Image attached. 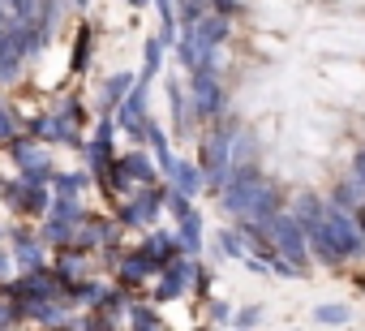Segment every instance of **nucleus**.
I'll return each mask as SVG.
<instances>
[{
  "mask_svg": "<svg viewBox=\"0 0 365 331\" xmlns=\"http://www.w3.org/2000/svg\"><path fill=\"white\" fill-rule=\"evenodd\" d=\"M322 228H327L331 245L339 250V258H352V254L365 250V233H361V224L352 220V211H344V207L331 203V207L322 211Z\"/></svg>",
  "mask_w": 365,
  "mask_h": 331,
  "instance_id": "f257e3e1",
  "label": "nucleus"
},
{
  "mask_svg": "<svg viewBox=\"0 0 365 331\" xmlns=\"http://www.w3.org/2000/svg\"><path fill=\"white\" fill-rule=\"evenodd\" d=\"M271 241H275V250L292 263V267H305V254H309V241H305V228L297 224V215H275L271 220Z\"/></svg>",
  "mask_w": 365,
  "mask_h": 331,
  "instance_id": "f03ea898",
  "label": "nucleus"
},
{
  "mask_svg": "<svg viewBox=\"0 0 365 331\" xmlns=\"http://www.w3.org/2000/svg\"><path fill=\"white\" fill-rule=\"evenodd\" d=\"M228 155H232V133H211V142L202 146V181L211 190H224L228 181Z\"/></svg>",
  "mask_w": 365,
  "mask_h": 331,
  "instance_id": "7ed1b4c3",
  "label": "nucleus"
},
{
  "mask_svg": "<svg viewBox=\"0 0 365 331\" xmlns=\"http://www.w3.org/2000/svg\"><path fill=\"white\" fill-rule=\"evenodd\" d=\"M0 194H5L18 211H26V215H43L48 211V194H43V181H26V177H18V181H5L0 185Z\"/></svg>",
  "mask_w": 365,
  "mask_h": 331,
  "instance_id": "20e7f679",
  "label": "nucleus"
},
{
  "mask_svg": "<svg viewBox=\"0 0 365 331\" xmlns=\"http://www.w3.org/2000/svg\"><path fill=\"white\" fill-rule=\"evenodd\" d=\"M194 271H198V267H194L190 258H180V254L168 258V263H163V284L155 288V297H159V301H172V297H180V292H190Z\"/></svg>",
  "mask_w": 365,
  "mask_h": 331,
  "instance_id": "39448f33",
  "label": "nucleus"
},
{
  "mask_svg": "<svg viewBox=\"0 0 365 331\" xmlns=\"http://www.w3.org/2000/svg\"><path fill=\"white\" fill-rule=\"evenodd\" d=\"M9 151H14V159H18V168H22V177H26V181H48V177H52V159H48L35 142L14 138V142H9Z\"/></svg>",
  "mask_w": 365,
  "mask_h": 331,
  "instance_id": "423d86ee",
  "label": "nucleus"
},
{
  "mask_svg": "<svg viewBox=\"0 0 365 331\" xmlns=\"http://www.w3.org/2000/svg\"><path fill=\"white\" fill-rule=\"evenodd\" d=\"M220 108H224L220 82L211 78V69H194V116L211 121V116H220Z\"/></svg>",
  "mask_w": 365,
  "mask_h": 331,
  "instance_id": "0eeeda50",
  "label": "nucleus"
},
{
  "mask_svg": "<svg viewBox=\"0 0 365 331\" xmlns=\"http://www.w3.org/2000/svg\"><path fill=\"white\" fill-rule=\"evenodd\" d=\"M116 108H120V125H125V129L146 133V78H142V82H133Z\"/></svg>",
  "mask_w": 365,
  "mask_h": 331,
  "instance_id": "6e6552de",
  "label": "nucleus"
},
{
  "mask_svg": "<svg viewBox=\"0 0 365 331\" xmlns=\"http://www.w3.org/2000/svg\"><path fill=\"white\" fill-rule=\"evenodd\" d=\"M22 56H26V48H22V26H0V82H9L14 73H18V65H22Z\"/></svg>",
  "mask_w": 365,
  "mask_h": 331,
  "instance_id": "1a4fd4ad",
  "label": "nucleus"
},
{
  "mask_svg": "<svg viewBox=\"0 0 365 331\" xmlns=\"http://www.w3.org/2000/svg\"><path fill=\"white\" fill-rule=\"evenodd\" d=\"M159 203H163V194H159V190H146L142 198H133V203L120 211V224H150V220L159 215Z\"/></svg>",
  "mask_w": 365,
  "mask_h": 331,
  "instance_id": "9d476101",
  "label": "nucleus"
},
{
  "mask_svg": "<svg viewBox=\"0 0 365 331\" xmlns=\"http://www.w3.org/2000/svg\"><path fill=\"white\" fill-rule=\"evenodd\" d=\"M69 241L73 245H99V241H108V224L103 220H86V215H78L73 220V228H69Z\"/></svg>",
  "mask_w": 365,
  "mask_h": 331,
  "instance_id": "9b49d317",
  "label": "nucleus"
},
{
  "mask_svg": "<svg viewBox=\"0 0 365 331\" xmlns=\"http://www.w3.org/2000/svg\"><path fill=\"white\" fill-rule=\"evenodd\" d=\"M335 207H344V211H365V181L356 177V173H348V181H339V190H335Z\"/></svg>",
  "mask_w": 365,
  "mask_h": 331,
  "instance_id": "f8f14e48",
  "label": "nucleus"
},
{
  "mask_svg": "<svg viewBox=\"0 0 365 331\" xmlns=\"http://www.w3.org/2000/svg\"><path fill=\"white\" fill-rule=\"evenodd\" d=\"M142 254H146L155 267H163L168 258H176V254H180V245H176V237H168V233H150V237L142 241Z\"/></svg>",
  "mask_w": 365,
  "mask_h": 331,
  "instance_id": "ddd939ff",
  "label": "nucleus"
},
{
  "mask_svg": "<svg viewBox=\"0 0 365 331\" xmlns=\"http://www.w3.org/2000/svg\"><path fill=\"white\" fill-rule=\"evenodd\" d=\"M120 168H125V177H129V181H142V185H150V181H155V163H150L142 151L125 155V159H120Z\"/></svg>",
  "mask_w": 365,
  "mask_h": 331,
  "instance_id": "4468645a",
  "label": "nucleus"
},
{
  "mask_svg": "<svg viewBox=\"0 0 365 331\" xmlns=\"http://www.w3.org/2000/svg\"><path fill=\"white\" fill-rule=\"evenodd\" d=\"M168 173H172V181H176V190H180V194H198V190L207 185V181H202V173L194 168V163H172Z\"/></svg>",
  "mask_w": 365,
  "mask_h": 331,
  "instance_id": "2eb2a0df",
  "label": "nucleus"
},
{
  "mask_svg": "<svg viewBox=\"0 0 365 331\" xmlns=\"http://www.w3.org/2000/svg\"><path fill=\"white\" fill-rule=\"evenodd\" d=\"M202 245V220L190 211V215H180V254H198Z\"/></svg>",
  "mask_w": 365,
  "mask_h": 331,
  "instance_id": "dca6fc26",
  "label": "nucleus"
},
{
  "mask_svg": "<svg viewBox=\"0 0 365 331\" xmlns=\"http://www.w3.org/2000/svg\"><path fill=\"white\" fill-rule=\"evenodd\" d=\"M150 271H155V263L146 254H133L120 263V284H142V280H150Z\"/></svg>",
  "mask_w": 365,
  "mask_h": 331,
  "instance_id": "f3484780",
  "label": "nucleus"
},
{
  "mask_svg": "<svg viewBox=\"0 0 365 331\" xmlns=\"http://www.w3.org/2000/svg\"><path fill=\"white\" fill-rule=\"evenodd\" d=\"M95 181H99V185H103L108 194H120V190L129 185L125 168H120V163H112V159H108V163H99V168H95Z\"/></svg>",
  "mask_w": 365,
  "mask_h": 331,
  "instance_id": "a211bd4d",
  "label": "nucleus"
},
{
  "mask_svg": "<svg viewBox=\"0 0 365 331\" xmlns=\"http://www.w3.org/2000/svg\"><path fill=\"white\" fill-rule=\"evenodd\" d=\"M48 211H52V220H65V224H73L82 211H78V194H61L56 203H48Z\"/></svg>",
  "mask_w": 365,
  "mask_h": 331,
  "instance_id": "6ab92c4d",
  "label": "nucleus"
},
{
  "mask_svg": "<svg viewBox=\"0 0 365 331\" xmlns=\"http://www.w3.org/2000/svg\"><path fill=\"white\" fill-rule=\"evenodd\" d=\"M146 138H150V146H155V155H159V163H163V173H168L176 159H172V151H168V138H163V129L146 121Z\"/></svg>",
  "mask_w": 365,
  "mask_h": 331,
  "instance_id": "aec40b11",
  "label": "nucleus"
},
{
  "mask_svg": "<svg viewBox=\"0 0 365 331\" xmlns=\"http://www.w3.org/2000/svg\"><path fill=\"white\" fill-rule=\"evenodd\" d=\"M129 86H133V78H129V73H116V78L103 86V108H116V103L125 99V91H129Z\"/></svg>",
  "mask_w": 365,
  "mask_h": 331,
  "instance_id": "412c9836",
  "label": "nucleus"
},
{
  "mask_svg": "<svg viewBox=\"0 0 365 331\" xmlns=\"http://www.w3.org/2000/svg\"><path fill=\"white\" fill-rule=\"evenodd\" d=\"M18 263L22 267H39V245L31 237H18Z\"/></svg>",
  "mask_w": 365,
  "mask_h": 331,
  "instance_id": "4be33fe9",
  "label": "nucleus"
},
{
  "mask_svg": "<svg viewBox=\"0 0 365 331\" xmlns=\"http://www.w3.org/2000/svg\"><path fill=\"white\" fill-rule=\"evenodd\" d=\"M129 322H133V327H146V331H159V327H163V322H159V314H150V310H142V305H133V310H129Z\"/></svg>",
  "mask_w": 365,
  "mask_h": 331,
  "instance_id": "5701e85b",
  "label": "nucleus"
},
{
  "mask_svg": "<svg viewBox=\"0 0 365 331\" xmlns=\"http://www.w3.org/2000/svg\"><path fill=\"white\" fill-rule=\"evenodd\" d=\"M159 61H163V48H159V39H150L146 44V69H142V78H155L159 73Z\"/></svg>",
  "mask_w": 365,
  "mask_h": 331,
  "instance_id": "b1692460",
  "label": "nucleus"
},
{
  "mask_svg": "<svg viewBox=\"0 0 365 331\" xmlns=\"http://www.w3.org/2000/svg\"><path fill=\"white\" fill-rule=\"evenodd\" d=\"M314 318H318V322L339 327V322H348V310H344V305H322V310H314Z\"/></svg>",
  "mask_w": 365,
  "mask_h": 331,
  "instance_id": "393cba45",
  "label": "nucleus"
},
{
  "mask_svg": "<svg viewBox=\"0 0 365 331\" xmlns=\"http://www.w3.org/2000/svg\"><path fill=\"white\" fill-rule=\"evenodd\" d=\"M91 61V31H78V52H73V69H86Z\"/></svg>",
  "mask_w": 365,
  "mask_h": 331,
  "instance_id": "a878e982",
  "label": "nucleus"
},
{
  "mask_svg": "<svg viewBox=\"0 0 365 331\" xmlns=\"http://www.w3.org/2000/svg\"><path fill=\"white\" fill-rule=\"evenodd\" d=\"M69 228H73V224H65V220H52V224L43 228V237H48V241H56V245H69Z\"/></svg>",
  "mask_w": 365,
  "mask_h": 331,
  "instance_id": "bb28decb",
  "label": "nucleus"
},
{
  "mask_svg": "<svg viewBox=\"0 0 365 331\" xmlns=\"http://www.w3.org/2000/svg\"><path fill=\"white\" fill-rule=\"evenodd\" d=\"M168 211H172L176 220H180V215H190V211H194V207H190V194H180V190H172V194H168Z\"/></svg>",
  "mask_w": 365,
  "mask_h": 331,
  "instance_id": "cd10ccee",
  "label": "nucleus"
},
{
  "mask_svg": "<svg viewBox=\"0 0 365 331\" xmlns=\"http://www.w3.org/2000/svg\"><path fill=\"white\" fill-rule=\"evenodd\" d=\"M82 185H86V177H78V173H73V177H56V190H61V194H78Z\"/></svg>",
  "mask_w": 365,
  "mask_h": 331,
  "instance_id": "c85d7f7f",
  "label": "nucleus"
},
{
  "mask_svg": "<svg viewBox=\"0 0 365 331\" xmlns=\"http://www.w3.org/2000/svg\"><path fill=\"white\" fill-rule=\"evenodd\" d=\"M220 241H224V250H228L232 258H245V245H241V237H237V233H224Z\"/></svg>",
  "mask_w": 365,
  "mask_h": 331,
  "instance_id": "c756f323",
  "label": "nucleus"
},
{
  "mask_svg": "<svg viewBox=\"0 0 365 331\" xmlns=\"http://www.w3.org/2000/svg\"><path fill=\"white\" fill-rule=\"evenodd\" d=\"M18 138V129H14V116L9 112H0V142H14Z\"/></svg>",
  "mask_w": 365,
  "mask_h": 331,
  "instance_id": "7c9ffc66",
  "label": "nucleus"
},
{
  "mask_svg": "<svg viewBox=\"0 0 365 331\" xmlns=\"http://www.w3.org/2000/svg\"><path fill=\"white\" fill-rule=\"evenodd\" d=\"M18 322V310L14 305H0V327H14Z\"/></svg>",
  "mask_w": 365,
  "mask_h": 331,
  "instance_id": "2f4dec72",
  "label": "nucleus"
},
{
  "mask_svg": "<svg viewBox=\"0 0 365 331\" xmlns=\"http://www.w3.org/2000/svg\"><path fill=\"white\" fill-rule=\"evenodd\" d=\"M112 133H116V125H112V121L103 116V121H99V133H95V138H103V142H112Z\"/></svg>",
  "mask_w": 365,
  "mask_h": 331,
  "instance_id": "473e14b6",
  "label": "nucleus"
},
{
  "mask_svg": "<svg viewBox=\"0 0 365 331\" xmlns=\"http://www.w3.org/2000/svg\"><path fill=\"white\" fill-rule=\"evenodd\" d=\"M211 318H215V322H228V305H224V301H211Z\"/></svg>",
  "mask_w": 365,
  "mask_h": 331,
  "instance_id": "72a5a7b5",
  "label": "nucleus"
},
{
  "mask_svg": "<svg viewBox=\"0 0 365 331\" xmlns=\"http://www.w3.org/2000/svg\"><path fill=\"white\" fill-rule=\"evenodd\" d=\"M232 322H237V327H254V322H258V310H245V314H237Z\"/></svg>",
  "mask_w": 365,
  "mask_h": 331,
  "instance_id": "f704fd0d",
  "label": "nucleus"
},
{
  "mask_svg": "<svg viewBox=\"0 0 365 331\" xmlns=\"http://www.w3.org/2000/svg\"><path fill=\"white\" fill-rule=\"evenodd\" d=\"M352 173L365 181V151H356V159H352Z\"/></svg>",
  "mask_w": 365,
  "mask_h": 331,
  "instance_id": "c9c22d12",
  "label": "nucleus"
},
{
  "mask_svg": "<svg viewBox=\"0 0 365 331\" xmlns=\"http://www.w3.org/2000/svg\"><path fill=\"white\" fill-rule=\"evenodd\" d=\"M215 9H220V14L228 18V14H237V0H215Z\"/></svg>",
  "mask_w": 365,
  "mask_h": 331,
  "instance_id": "e433bc0d",
  "label": "nucleus"
},
{
  "mask_svg": "<svg viewBox=\"0 0 365 331\" xmlns=\"http://www.w3.org/2000/svg\"><path fill=\"white\" fill-rule=\"evenodd\" d=\"M129 5H146V0H129Z\"/></svg>",
  "mask_w": 365,
  "mask_h": 331,
  "instance_id": "4c0bfd02",
  "label": "nucleus"
},
{
  "mask_svg": "<svg viewBox=\"0 0 365 331\" xmlns=\"http://www.w3.org/2000/svg\"><path fill=\"white\" fill-rule=\"evenodd\" d=\"M0 267H5V254H0Z\"/></svg>",
  "mask_w": 365,
  "mask_h": 331,
  "instance_id": "58836bf2",
  "label": "nucleus"
}]
</instances>
